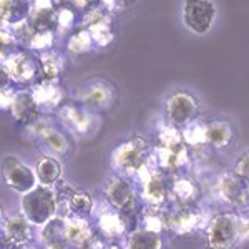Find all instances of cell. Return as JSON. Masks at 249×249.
<instances>
[{
    "label": "cell",
    "mask_w": 249,
    "mask_h": 249,
    "mask_svg": "<svg viewBox=\"0 0 249 249\" xmlns=\"http://www.w3.org/2000/svg\"><path fill=\"white\" fill-rule=\"evenodd\" d=\"M248 234V224L236 213H218L204 228V249H236Z\"/></svg>",
    "instance_id": "1"
},
{
    "label": "cell",
    "mask_w": 249,
    "mask_h": 249,
    "mask_svg": "<svg viewBox=\"0 0 249 249\" xmlns=\"http://www.w3.org/2000/svg\"><path fill=\"white\" fill-rule=\"evenodd\" d=\"M151 156V146L142 136H131L120 142L111 151V168L116 175L133 178L146 170Z\"/></svg>",
    "instance_id": "2"
},
{
    "label": "cell",
    "mask_w": 249,
    "mask_h": 249,
    "mask_svg": "<svg viewBox=\"0 0 249 249\" xmlns=\"http://www.w3.org/2000/svg\"><path fill=\"white\" fill-rule=\"evenodd\" d=\"M20 213L30 221L32 226L42 228L50 219L58 216V201L53 188L35 186L20 196Z\"/></svg>",
    "instance_id": "3"
},
{
    "label": "cell",
    "mask_w": 249,
    "mask_h": 249,
    "mask_svg": "<svg viewBox=\"0 0 249 249\" xmlns=\"http://www.w3.org/2000/svg\"><path fill=\"white\" fill-rule=\"evenodd\" d=\"M116 100H118V91L105 78H91L83 82L73 93V102L91 113L110 111L115 107Z\"/></svg>",
    "instance_id": "4"
},
{
    "label": "cell",
    "mask_w": 249,
    "mask_h": 249,
    "mask_svg": "<svg viewBox=\"0 0 249 249\" xmlns=\"http://www.w3.org/2000/svg\"><path fill=\"white\" fill-rule=\"evenodd\" d=\"M201 105L196 95L188 90H176L164 102V122L168 126L183 131L198 122Z\"/></svg>",
    "instance_id": "5"
},
{
    "label": "cell",
    "mask_w": 249,
    "mask_h": 249,
    "mask_svg": "<svg viewBox=\"0 0 249 249\" xmlns=\"http://www.w3.org/2000/svg\"><path fill=\"white\" fill-rule=\"evenodd\" d=\"M218 20V7L214 0H183L181 23L196 37L208 35Z\"/></svg>",
    "instance_id": "6"
},
{
    "label": "cell",
    "mask_w": 249,
    "mask_h": 249,
    "mask_svg": "<svg viewBox=\"0 0 249 249\" xmlns=\"http://www.w3.org/2000/svg\"><path fill=\"white\" fill-rule=\"evenodd\" d=\"M103 196L111 210L128 216L133 214L142 198L133 181L123 175H115L107 179L103 186Z\"/></svg>",
    "instance_id": "7"
},
{
    "label": "cell",
    "mask_w": 249,
    "mask_h": 249,
    "mask_svg": "<svg viewBox=\"0 0 249 249\" xmlns=\"http://www.w3.org/2000/svg\"><path fill=\"white\" fill-rule=\"evenodd\" d=\"M0 176L7 188L18 193L20 196L25 195L38 186L35 168L18 158L15 155H5L0 161Z\"/></svg>",
    "instance_id": "8"
},
{
    "label": "cell",
    "mask_w": 249,
    "mask_h": 249,
    "mask_svg": "<svg viewBox=\"0 0 249 249\" xmlns=\"http://www.w3.org/2000/svg\"><path fill=\"white\" fill-rule=\"evenodd\" d=\"M3 65L12 78V85L18 88H30L40 80L38 53L27 48H18Z\"/></svg>",
    "instance_id": "9"
},
{
    "label": "cell",
    "mask_w": 249,
    "mask_h": 249,
    "mask_svg": "<svg viewBox=\"0 0 249 249\" xmlns=\"http://www.w3.org/2000/svg\"><path fill=\"white\" fill-rule=\"evenodd\" d=\"M25 131L27 135H30L32 138H35L42 144V148L48 155L60 158V156H67L70 151V142H68L65 133H62L58 128L50 124L47 120L40 118L38 122L25 126Z\"/></svg>",
    "instance_id": "10"
},
{
    "label": "cell",
    "mask_w": 249,
    "mask_h": 249,
    "mask_svg": "<svg viewBox=\"0 0 249 249\" xmlns=\"http://www.w3.org/2000/svg\"><path fill=\"white\" fill-rule=\"evenodd\" d=\"M30 221L22 213H14L10 216H5L2 226H0V241L3 249H18L30 246L34 239Z\"/></svg>",
    "instance_id": "11"
},
{
    "label": "cell",
    "mask_w": 249,
    "mask_h": 249,
    "mask_svg": "<svg viewBox=\"0 0 249 249\" xmlns=\"http://www.w3.org/2000/svg\"><path fill=\"white\" fill-rule=\"evenodd\" d=\"M58 122L65 126V130L70 131L75 136H85L91 131L93 126V116L95 113L88 111L87 108L75 102H65L57 111Z\"/></svg>",
    "instance_id": "12"
},
{
    "label": "cell",
    "mask_w": 249,
    "mask_h": 249,
    "mask_svg": "<svg viewBox=\"0 0 249 249\" xmlns=\"http://www.w3.org/2000/svg\"><path fill=\"white\" fill-rule=\"evenodd\" d=\"M171 193V183L156 171H146L142 173V199L148 203V206L156 208L161 206L170 199Z\"/></svg>",
    "instance_id": "13"
},
{
    "label": "cell",
    "mask_w": 249,
    "mask_h": 249,
    "mask_svg": "<svg viewBox=\"0 0 249 249\" xmlns=\"http://www.w3.org/2000/svg\"><path fill=\"white\" fill-rule=\"evenodd\" d=\"M9 113L12 116V120L17 124H22L23 128L38 122L43 116L37 102H35L34 95H32L30 88H17Z\"/></svg>",
    "instance_id": "14"
},
{
    "label": "cell",
    "mask_w": 249,
    "mask_h": 249,
    "mask_svg": "<svg viewBox=\"0 0 249 249\" xmlns=\"http://www.w3.org/2000/svg\"><path fill=\"white\" fill-rule=\"evenodd\" d=\"M30 91L43 115L55 113L65 103V91H63L60 82L38 80L35 85L30 87Z\"/></svg>",
    "instance_id": "15"
},
{
    "label": "cell",
    "mask_w": 249,
    "mask_h": 249,
    "mask_svg": "<svg viewBox=\"0 0 249 249\" xmlns=\"http://www.w3.org/2000/svg\"><path fill=\"white\" fill-rule=\"evenodd\" d=\"M221 198L234 208L249 206V183L244 181L234 171L224 173L219 178Z\"/></svg>",
    "instance_id": "16"
},
{
    "label": "cell",
    "mask_w": 249,
    "mask_h": 249,
    "mask_svg": "<svg viewBox=\"0 0 249 249\" xmlns=\"http://www.w3.org/2000/svg\"><path fill=\"white\" fill-rule=\"evenodd\" d=\"M63 221H65V239L73 249H85L96 243L95 230L90 219L67 216Z\"/></svg>",
    "instance_id": "17"
},
{
    "label": "cell",
    "mask_w": 249,
    "mask_h": 249,
    "mask_svg": "<svg viewBox=\"0 0 249 249\" xmlns=\"http://www.w3.org/2000/svg\"><path fill=\"white\" fill-rule=\"evenodd\" d=\"M234 126L226 120H213L204 123V144L213 150H226L234 142Z\"/></svg>",
    "instance_id": "18"
},
{
    "label": "cell",
    "mask_w": 249,
    "mask_h": 249,
    "mask_svg": "<svg viewBox=\"0 0 249 249\" xmlns=\"http://www.w3.org/2000/svg\"><path fill=\"white\" fill-rule=\"evenodd\" d=\"M128 214L115 210H105L96 216V230L102 232L107 239H118L128 234Z\"/></svg>",
    "instance_id": "19"
},
{
    "label": "cell",
    "mask_w": 249,
    "mask_h": 249,
    "mask_svg": "<svg viewBox=\"0 0 249 249\" xmlns=\"http://www.w3.org/2000/svg\"><path fill=\"white\" fill-rule=\"evenodd\" d=\"M32 0H0V29H12L29 20Z\"/></svg>",
    "instance_id": "20"
},
{
    "label": "cell",
    "mask_w": 249,
    "mask_h": 249,
    "mask_svg": "<svg viewBox=\"0 0 249 249\" xmlns=\"http://www.w3.org/2000/svg\"><path fill=\"white\" fill-rule=\"evenodd\" d=\"M124 249H164L166 241L160 231L148 228H136L124 238Z\"/></svg>",
    "instance_id": "21"
},
{
    "label": "cell",
    "mask_w": 249,
    "mask_h": 249,
    "mask_svg": "<svg viewBox=\"0 0 249 249\" xmlns=\"http://www.w3.org/2000/svg\"><path fill=\"white\" fill-rule=\"evenodd\" d=\"M35 173L40 186L53 188L58 181H62L63 168L57 156L45 153L35 161Z\"/></svg>",
    "instance_id": "22"
},
{
    "label": "cell",
    "mask_w": 249,
    "mask_h": 249,
    "mask_svg": "<svg viewBox=\"0 0 249 249\" xmlns=\"http://www.w3.org/2000/svg\"><path fill=\"white\" fill-rule=\"evenodd\" d=\"M96 208L95 198L91 193L85 190H75L70 193L67 203H65V213H63V218L67 216H77V218H85L90 219Z\"/></svg>",
    "instance_id": "23"
},
{
    "label": "cell",
    "mask_w": 249,
    "mask_h": 249,
    "mask_svg": "<svg viewBox=\"0 0 249 249\" xmlns=\"http://www.w3.org/2000/svg\"><path fill=\"white\" fill-rule=\"evenodd\" d=\"M40 62V80H50V82H60L65 68V60L60 53L53 50L38 53Z\"/></svg>",
    "instance_id": "24"
},
{
    "label": "cell",
    "mask_w": 249,
    "mask_h": 249,
    "mask_svg": "<svg viewBox=\"0 0 249 249\" xmlns=\"http://www.w3.org/2000/svg\"><path fill=\"white\" fill-rule=\"evenodd\" d=\"M198 221H199V216L196 210H193L191 206H179V210H176L175 213H171L168 216V230L175 231V232H190L193 228L198 226Z\"/></svg>",
    "instance_id": "25"
},
{
    "label": "cell",
    "mask_w": 249,
    "mask_h": 249,
    "mask_svg": "<svg viewBox=\"0 0 249 249\" xmlns=\"http://www.w3.org/2000/svg\"><path fill=\"white\" fill-rule=\"evenodd\" d=\"M38 241L43 244V246H53V244H62V243H67L65 239V221L63 218H57L50 219L48 223L43 224L40 228V232H38Z\"/></svg>",
    "instance_id": "26"
},
{
    "label": "cell",
    "mask_w": 249,
    "mask_h": 249,
    "mask_svg": "<svg viewBox=\"0 0 249 249\" xmlns=\"http://www.w3.org/2000/svg\"><path fill=\"white\" fill-rule=\"evenodd\" d=\"M93 40L85 27L75 30L67 40V52L70 55H85L93 48Z\"/></svg>",
    "instance_id": "27"
},
{
    "label": "cell",
    "mask_w": 249,
    "mask_h": 249,
    "mask_svg": "<svg viewBox=\"0 0 249 249\" xmlns=\"http://www.w3.org/2000/svg\"><path fill=\"white\" fill-rule=\"evenodd\" d=\"M77 14H78V10L73 9L70 3H60V7L57 10V25H55L57 35L71 32L75 23H77Z\"/></svg>",
    "instance_id": "28"
},
{
    "label": "cell",
    "mask_w": 249,
    "mask_h": 249,
    "mask_svg": "<svg viewBox=\"0 0 249 249\" xmlns=\"http://www.w3.org/2000/svg\"><path fill=\"white\" fill-rule=\"evenodd\" d=\"M55 40H57V32L55 30H38V32L35 30L29 50L35 52V53L48 52V50H52Z\"/></svg>",
    "instance_id": "29"
},
{
    "label": "cell",
    "mask_w": 249,
    "mask_h": 249,
    "mask_svg": "<svg viewBox=\"0 0 249 249\" xmlns=\"http://www.w3.org/2000/svg\"><path fill=\"white\" fill-rule=\"evenodd\" d=\"M10 32H12V35H14L15 43L18 45V48H27V50H29L30 42H32V38H34V34H35V29L30 25L29 20H25V22H22V23H18V25L12 27Z\"/></svg>",
    "instance_id": "30"
},
{
    "label": "cell",
    "mask_w": 249,
    "mask_h": 249,
    "mask_svg": "<svg viewBox=\"0 0 249 249\" xmlns=\"http://www.w3.org/2000/svg\"><path fill=\"white\" fill-rule=\"evenodd\" d=\"M17 50L18 45L15 43L12 32L9 29H0V63H5Z\"/></svg>",
    "instance_id": "31"
},
{
    "label": "cell",
    "mask_w": 249,
    "mask_h": 249,
    "mask_svg": "<svg viewBox=\"0 0 249 249\" xmlns=\"http://www.w3.org/2000/svg\"><path fill=\"white\" fill-rule=\"evenodd\" d=\"M231 171H234L236 175L244 179V181L249 183V151H246V153L241 155L239 158L236 160Z\"/></svg>",
    "instance_id": "32"
},
{
    "label": "cell",
    "mask_w": 249,
    "mask_h": 249,
    "mask_svg": "<svg viewBox=\"0 0 249 249\" xmlns=\"http://www.w3.org/2000/svg\"><path fill=\"white\" fill-rule=\"evenodd\" d=\"M15 88L14 87H7V88H0V111H9L10 105L14 102L15 96Z\"/></svg>",
    "instance_id": "33"
},
{
    "label": "cell",
    "mask_w": 249,
    "mask_h": 249,
    "mask_svg": "<svg viewBox=\"0 0 249 249\" xmlns=\"http://www.w3.org/2000/svg\"><path fill=\"white\" fill-rule=\"evenodd\" d=\"M67 3H70L77 10H88L95 3H98V0H67Z\"/></svg>",
    "instance_id": "34"
},
{
    "label": "cell",
    "mask_w": 249,
    "mask_h": 249,
    "mask_svg": "<svg viewBox=\"0 0 249 249\" xmlns=\"http://www.w3.org/2000/svg\"><path fill=\"white\" fill-rule=\"evenodd\" d=\"M7 87H12V78L7 67L3 63H0V88H7Z\"/></svg>",
    "instance_id": "35"
},
{
    "label": "cell",
    "mask_w": 249,
    "mask_h": 249,
    "mask_svg": "<svg viewBox=\"0 0 249 249\" xmlns=\"http://www.w3.org/2000/svg\"><path fill=\"white\" fill-rule=\"evenodd\" d=\"M100 3H102L103 7H105L107 10H116V9H120V2L122 0H98Z\"/></svg>",
    "instance_id": "36"
},
{
    "label": "cell",
    "mask_w": 249,
    "mask_h": 249,
    "mask_svg": "<svg viewBox=\"0 0 249 249\" xmlns=\"http://www.w3.org/2000/svg\"><path fill=\"white\" fill-rule=\"evenodd\" d=\"M100 249H124V248L118 246L115 241H110V243H107V244H102V248H100Z\"/></svg>",
    "instance_id": "37"
},
{
    "label": "cell",
    "mask_w": 249,
    "mask_h": 249,
    "mask_svg": "<svg viewBox=\"0 0 249 249\" xmlns=\"http://www.w3.org/2000/svg\"><path fill=\"white\" fill-rule=\"evenodd\" d=\"M3 219H5V213H3V208L0 206V226H2Z\"/></svg>",
    "instance_id": "38"
},
{
    "label": "cell",
    "mask_w": 249,
    "mask_h": 249,
    "mask_svg": "<svg viewBox=\"0 0 249 249\" xmlns=\"http://www.w3.org/2000/svg\"><path fill=\"white\" fill-rule=\"evenodd\" d=\"M18 249H34V248H30V246H25V248H18Z\"/></svg>",
    "instance_id": "39"
},
{
    "label": "cell",
    "mask_w": 249,
    "mask_h": 249,
    "mask_svg": "<svg viewBox=\"0 0 249 249\" xmlns=\"http://www.w3.org/2000/svg\"><path fill=\"white\" fill-rule=\"evenodd\" d=\"M0 249H3V246H2V241H0Z\"/></svg>",
    "instance_id": "40"
}]
</instances>
